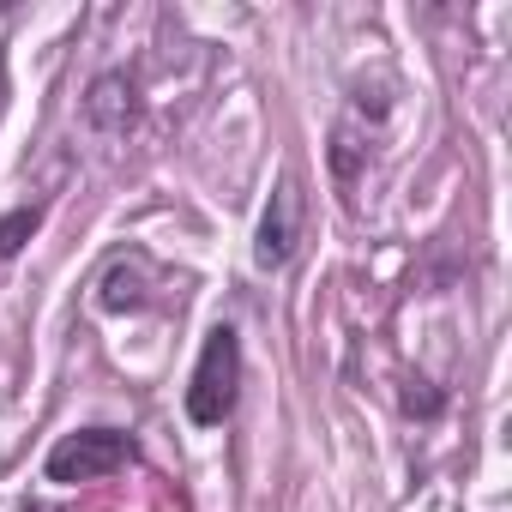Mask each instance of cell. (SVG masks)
Segmentation results:
<instances>
[{"label": "cell", "instance_id": "6da1fadb", "mask_svg": "<svg viewBox=\"0 0 512 512\" xmlns=\"http://www.w3.org/2000/svg\"><path fill=\"white\" fill-rule=\"evenodd\" d=\"M241 398V338L235 326H211L187 380V422L193 428H223Z\"/></svg>", "mask_w": 512, "mask_h": 512}, {"label": "cell", "instance_id": "7a4b0ae2", "mask_svg": "<svg viewBox=\"0 0 512 512\" xmlns=\"http://www.w3.org/2000/svg\"><path fill=\"white\" fill-rule=\"evenodd\" d=\"M127 458H133V440L121 428H79L49 446L43 476L49 482H97V476H115Z\"/></svg>", "mask_w": 512, "mask_h": 512}, {"label": "cell", "instance_id": "3957f363", "mask_svg": "<svg viewBox=\"0 0 512 512\" xmlns=\"http://www.w3.org/2000/svg\"><path fill=\"white\" fill-rule=\"evenodd\" d=\"M302 223H308V205H302V181L296 175H278L266 211H260V235H253V266L260 272H284L302 247Z\"/></svg>", "mask_w": 512, "mask_h": 512}, {"label": "cell", "instance_id": "277c9868", "mask_svg": "<svg viewBox=\"0 0 512 512\" xmlns=\"http://www.w3.org/2000/svg\"><path fill=\"white\" fill-rule=\"evenodd\" d=\"M85 121L97 127V133H127L133 121H139V91H133V79L127 73H103L91 91H85Z\"/></svg>", "mask_w": 512, "mask_h": 512}, {"label": "cell", "instance_id": "5b68a950", "mask_svg": "<svg viewBox=\"0 0 512 512\" xmlns=\"http://www.w3.org/2000/svg\"><path fill=\"white\" fill-rule=\"evenodd\" d=\"M139 272H145V260H139V253H133V260H115L109 266V278H103V308L109 314H121V308H139L145 302V290H139Z\"/></svg>", "mask_w": 512, "mask_h": 512}, {"label": "cell", "instance_id": "8992f818", "mask_svg": "<svg viewBox=\"0 0 512 512\" xmlns=\"http://www.w3.org/2000/svg\"><path fill=\"white\" fill-rule=\"evenodd\" d=\"M37 223H43V205H19V211L0 217V260H13V253L37 235Z\"/></svg>", "mask_w": 512, "mask_h": 512}, {"label": "cell", "instance_id": "52a82bcc", "mask_svg": "<svg viewBox=\"0 0 512 512\" xmlns=\"http://www.w3.org/2000/svg\"><path fill=\"white\" fill-rule=\"evenodd\" d=\"M404 410H410V416H440V410H446V398H440L428 380H410V386H404Z\"/></svg>", "mask_w": 512, "mask_h": 512}, {"label": "cell", "instance_id": "ba28073f", "mask_svg": "<svg viewBox=\"0 0 512 512\" xmlns=\"http://www.w3.org/2000/svg\"><path fill=\"white\" fill-rule=\"evenodd\" d=\"M25 512H55V506H25Z\"/></svg>", "mask_w": 512, "mask_h": 512}]
</instances>
